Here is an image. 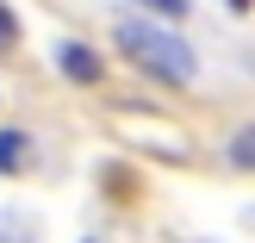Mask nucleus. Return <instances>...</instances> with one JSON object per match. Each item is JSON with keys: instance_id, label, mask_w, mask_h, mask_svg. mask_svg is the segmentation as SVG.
<instances>
[{"instance_id": "f257e3e1", "label": "nucleus", "mask_w": 255, "mask_h": 243, "mask_svg": "<svg viewBox=\"0 0 255 243\" xmlns=\"http://www.w3.org/2000/svg\"><path fill=\"white\" fill-rule=\"evenodd\" d=\"M119 50L137 62V69H149L156 81H174V87L199 75V56L168 31V25H149V19H119Z\"/></svg>"}, {"instance_id": "f03ea898", "label": "nucleus", "mask_w": 255, "mask_h": 243, "mask_svg": "<svg viewBox=\"0 0 255 243\" xmlns=\"http://www.w3.org/2000/svg\"><path fill=\"white\" fill-rule=\"evenodd\" d=\"M56 69L69 75V81H81V87H94L100 75H106V62L94 56L87 44H56Z\"/></svg>"}, {"instance_id": "7ed1b4c3", "label": "nucleus", "mask_w": 255, "mask_h": 243, "mask_svg": "<svg viewBox=\"0 0 255 243\" xmlns=\"http://www.w3.org/2000/svg\"><path fill=\"white\" fill-rule=\"evenodd\" d=\"M25 156H31V144H25V131H0V169H25Z\"/></svg>"}, {"instance_id": "20e7f679", "label": "nucleus", "mask_w": 255, "mask_h": 243, "mask_svg": "<svg viewBox=\"0 0 255 243\" xmlns=\"http://www.w3.org/2000/svg\"><path fill=\"white\" fill-rule=\"evenodd\" d=\"M231 162H243V169H255V125H249V131H243V137L231 144Z\"/></svg>"}, {"instance_id": "39448f33", "label": "nucleus", "mask_w": 255, "mask_h": 243, "mask_svg": "<svg viewBox=\"0 0 255 243\" xmlns=\"http://www.w3.org/2000/svg\"><path fill=\"white\" fill-rule=\"evenodd\" d=\"M12 37H19V25H12V12L0 6V50H12Z\"/></svg>"}, {"instance_id": "423d86ee", "label": "nucleus", "mask_w": 255, "mask_h": 243, "mask_svg": "<svg viewBox=\"0 0 255 243\" xmlns=\"http://www.w3.org/2000/svg\"><path fill=\"white\" fill-rule=\"evenodd\" d=\"M143 6H156V12H168V19H181V12H187V0H143Z\"/></svg>"}, {"instance_id": "0eeeda50", "label": "nucleus", "mask_w": 255, "mask_h": 243, "mask_svg": "<svg viewBox=\"0 0 255 243\" xmlns=\"http://www.w3.org/2000/svg\"><path fill=\"white\" fill-rule=\"evenodd\" d=\"M231 6H237V12H249V0H231Z\"/></svg>"}, {"instance_id": "6e6552de", "label": "nucleus", "mask_w": 255, "mask_h": 243, "mask_svg": "<svg viewBox=\"0 0 255 243\" xmlns=\"http://www.w3.org/2000/svg\"><path fill=\"white\" fill-rule=\"evenodd\" d=\"M81 243H100V237H81Z\"/></svg>"}]
</instances>
